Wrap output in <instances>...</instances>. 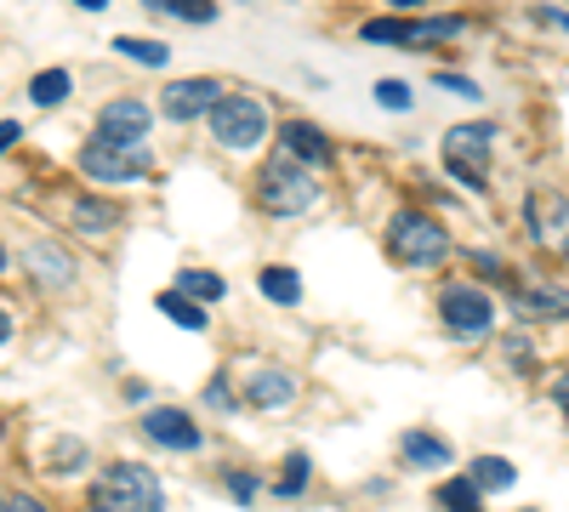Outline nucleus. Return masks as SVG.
Instances as JSON below:
<instances>
[{"label": "nucleus", "instance_id": "1", "mask_svg": "<svg viewBox=\"0 0 569 512\" xmlns=\"http://www.w3.org/2000/svg\"><path fill=\"white\" fill-rule=\"evenodd\" d=\"M91 512H166L160 479L149 468H137V461H114L98 479V490H91Z\"/></svg>", "mask_w": 569, "mask_h": 512}, {"label": "nucleus", "instance_id": "2", "mask_svg": "<svg viewBox=\"0 0 569 512\" xmlns=\"http://www.w3.org/2000/svg\"><path fill=\"white\" fill-rule=\"evenodd\" d=\"M388 251L405 262V268H439L450 257V234L433 222V217H421V211H399L393 228H388Z\"/></svg>", "mask_w": 569, "mask_h": 512}, {"label": "nucleus", "instance_id": "3", "mask_svg": "<svg viewBox=\"0 0 569 512\" xmlns=\"http://www.w3.org/2000/svg\"><path fill=\"white\" fill-rule=\"evenodd\" d=\"M257 194H262V205H268L273 217H302V211L313 205V194H319V182H313L297 160H279V165L262 171Z\"/></svg>", "mask_w": 569, "mask_h": 512}, {"label": "nucleus", "instance_id": "4", "mask_svg": "<svg viewBox=\"0 0 569 512\" xmlns=\"http://www.w3.org/2000/svg\"><path fill=\"white\" fill-rule=\"evenodd\" d=\"M211 131H217L222 149H257L268 137V109L257 98H240V91H233V98H222L211 109Z\"/></svg>", "mask_w": 569, "mask_h": 512}, {"label": "nucleus", "instance_id": "5", "mask_svg": "<svg viewBox=\"0 0 569 512\" xmlns=\"http://www.w3.org/2000/svg\"><path fill=\"white\" fill-rule=\"evenodd\" d=\"M490 143H496V126L490 120H472V126H456L445 131V160L461 182L485 189V165H490Z\"/></svg>", "mask_w": 569, "mask_h": 512}, {"label": "nucleus", "instance_id": "6", "mask_svg": "<svg viewBox=\"0 0 569 512\" xmlns=\"http://www.w3.org/2000/svg\"><path fill=\"white\" fill-rule=\"evenodd\" d=\"M80 171L91 182H137L149 171V154H142V143H103V137H91L80 154Z\"/></svg>", "mask_w": 569, "mask_h": 512}, {"label": "nucleus", "instance_id": "7", "mask_svg": "<svg viewBox=\"0 0 569 512\" xmlns=\"http://www.w3.org/2000/svg\"><path fill=\"white\" fill-rule=\"evenodd\" d=\"M439 313H445V324H450L456 337H485L490 319H496V308H490V297L479 285H445Z\"/></svg>", "mask_w": 569, "mask_h": 512}, {"label": "nucleus", "instance_id": "8", "mask_svg": "<svg viewBox=\"0 0 569 512\" xmlns=\"http://www.w3.org/2000/svg\"><path fill=\"white\" fill-rule=\"evenodd\" d=\"M370 46H433V40H456L461 34V18H427V23H365L359 29Z\"/></svg>", "mask_w": 569, "mask_h": 512}, {"label": "nucleus", "instance_id": "9", "mask_svg": "<svg viewBox=\"0 0 569 512\" xmlns=\"http://www.w3.org/2000/svg\"><path fill=\"white\" fill-rule=\"evenodd\" d=\"M222 98H228V91H222L217 80H171L166 98H160V109H166V120H200V114H211Z\"/></svg>", "mask_w": 569, "mask_h": 512}, {"label": "nucleus", "instance_id": "10", "mask_svg": "<svg viewBox=\"0 0 569 512\" xmlns=\"http://www.w3.org/2000/svg\"><path fill=\"white\" fill-rule=\"evenodd\" d=\"M149 126L154 120H149V103H142V98H114L98 114V137H103V143H142Z\"/></svg>", "mask_w": 569, "mask_h": 512}, {"label": "nucleus", "instance_id": "11", "mask_svg": "<svg viewBox=\"0 0 569 512\" xmlns=\"http://www.w3.org/2000/svg\"><path fill=\"white\" fill-rule=\"evenodd\" d=\"M530 234L547 251H563L569 257V200L563 194H530Z\"/></svg>", "mask_w": 569, "mask_h": 512}, {"label": "nucleus", "instance_id": "12", "mask_svg": "<svg viewBox=\"0 0 569 512\" xmlns=\"http://www.w3.org/2000/svg\"><path fill=\"white\" fill-rule=\"evenodd\" d=\"M142 439H154L166 450H200V428L182 410H149L142 415Z\"/></svg>", "mask_w": 569, "mask_h": 512}, {"label": "nucleus", "instance_id": "13", "mask_svg": "<svg viewBox=\"0 0 569 512\" xmlns=\"http://www.w3.org/2000/svg\"><path fill=\"white\" fill-rule=\"evenodd\" d=\"M279 143H284V154H291L297 165H325V160H330L325 131H313L308 120H284V126H279Z\"/></svg>", "mask_w": 569, "mask_h": 512}, {"label": "nucleus", "instance_id": "14", "mask_svg": "<svg viewBox=\"0 0 569 512\" xmlns=\"http://www.w3.org/2000/svg\"><path fill=\"white\" fill-rule=\"evenodd\" d=\"M291 399H297V377H284V370H262L251 382V404H262V410H284Z\"/></svg>", "mask_w": 569, "mask_h": 512}, {"label": "nucleus", "instance_id": "15", "mask_svg": "<svg viewBox=\"0 0 569 512\" xmlns=\"http://www.w3.org/2000/svg\"><path fill=\"white\" fill-rule=\"evenodd\" d=\"M518 308L536 313V319H563L569 313V291H558V285H518Z\"/></svg>", "mask_w": 569, "mask_h": 512}, {"label": "nucleus", "instance_id": "16", "mask_svg": "<svg viewBox=\"0 0 569 512\" xmlns=\"http://www.w3.org/2000/svg\"><path fill=\"white\" fill-rule=\"evenodd\" d=\"M257 285H262V297L279 302V308H297V302H302V279H297L291 268H262Z\"/></svg>", "mask_w": 569, "mask_h": 512}, {"label": "nucleus", "instance_id": "17", "mask_svg": "<svg viewBox=\"0 0 569 512\" xmlns=\"http://www.w3.org/2000/svg\"><path fill=\"white\" fill-rule=\"evenodd\" d=\"M405 461H410V468H445L450 444H439L433 433H410V439H405Z\"/></svg>", "mask_w": 569, "mask_h": 512}, {"label": "nucleus", "instance_id": "18", "mask_svg": "<svg viewBox=\"0 0 569 512\" xmlns=\"http://www.w3.org/2000/svg\"><path fill=\"white\" fill-rule=\"evenodd\" d=\"M74 222L86 228V234H109V228L120 222V205H109V200H74Z\"/></svg>", "mask_w": 569, "mask_h": 512}, {"label": "nucleus", "instance_id": "19", "mask_svg": "<svg viewBox=\"0 0 569 512\" xmlns=\"http://www.w3.org/2000/svg\"><path fill=\"white\" fill-rule=\"evenodd\" d=\"M29 98H34L40 109H58V103L69 98V74H63V69H46V74H34V80H29Z\"/></svg>", "mask_w": 569, "mask_h": 512}, {"label": "nucleus", "instance_id": "20", "mask_svg": "<svg viewBox=\"0 0 569 512\" xmlns=\"http://www.w3.org/2000/svg\"><path fill=\"white\" fill-rule=\"evenodd\" d=\"M518 473H512V461H501V455H479L472 461V484L479 490H507Z\"/></svg>", "mask_w": 569, "mask_h": 512}, {"label": "nucleus", "instance_id": "21", "mask_svg": "<svg viewBox=\"0 0 569 512\" xmlns=\"http://www.w3.org/2000/svg\"><path fill=\"white\" fill-rule=\"evenodd\" d=\"M114 52H126V58H137V63H149V69H166V63H171V52H166L160 40H137V34H120Z\"/></svg>", "mask_w": 569, "mask_h": 512}, {"label": "nucleus", "instance_id": "22", "mask_svg": "<svg viewBox=\"0 0 569 512\" xmlns=\"http://www.w3.org/2000/svg\"><path fill=\"white\" fill-rule=\"evenodd\" d=\"M439 506H445V512H485V501H479V484H472V479H456V484H445V490H439Z\"/></svg>", "mask_w": 569, "mask_h": 512}, {"label": "nucleus", "instance_id": "23", "mask_svg": "<svg viewBox=\"0 0 569 512\" xmlns=\"http://www.w3.org/2000/svg\"><path fill=\"white\" fill-rule=\"evenodd\" d=\"M149 7L166 12V18H188V23H211V18H217L211 0H149Z\"/></svg>", "mask_w": 569, "mask_h": 512}, {"label": "nucleus", "instance_id": "24", "mask_svg": "<svg viewBox=\"0 0 569 512\" xmlns=\"http://www.w3.org/2000/svg\"><path fill=\"white\" fill-rule=\"evenodd\" d=\"M160 313L177 319L182 331H206V313H200L194 302H182V291H166V297H160Z\"/></svg>", "mask_w": 569, "mask_h": 512}, {"label": "nucleus", "instance_id": "25", "mask_svg": "<svg viewBox=\"0 0 569 512\" xmlns=\"http://www.w3.org/2000/svg\"><path fill=\"white\" fill-rule=\"evenodd\" d=\"M177 291H182V297H200V302H217V297H222V279H217V273H200V268H188V273L177 279Z\"/></svg>", "mask_w": 569, "mask_h": 512}, {"label": "nucleus", "instance_id": "26", "mask_svg": "<svg viewBox=\"0 0 569 512\" xmlns=\"http://www.w3.org/2000/svg\"><path fill=\"white\" fill-rule=\"evenodd\" d=\"M302 484H308V455H291L284 461V479H279V495H302Z\"/></svg>", "mask_w": 569, "mask_h": 512}, {"label": "nucleus", "instance_id": "27", "mask_svg": "<svg viewBox=\"0 0 569 512\" xmlns=\"http://www.w3.org/2000/svg\"><path fill=\"white\" fill-rule=\"evenodd\" d=\"M376 103H382V109H410V86L382 80V86H376Z\"/></svg>", "mask_w": 569, "mask_h": 512}, {"label": "nucleus", "instance_id": "28", "mask_svg": "<svg viewBox=\"0 0 569 512\" xmlns=\"http://www.w3.org/2000/svg\"><path fill=\"white\" fill-rule=\"evenodd\" d=\"M34 268H40V273H46V268H52L58 279H69V268L58 262V251H52V245H34Z\"/></svg>", "mask_w": 569, "mask_h": 512}, {"label": "nucleus", "instance_id": "29", "mask_svg": "<svg viewBox=\"0 0 569 512\" xmlns=\"http://www.w3.org/2000/svg\"><path fill=\"white\" fill-rule=\"evenodd\" d=\"M439 86H445V91H461V98H479V86L461 80V74H439Z\"/></svg>", "mask_w": 569, "mask_h": 512}, {"label": "nucleus", "instance_id": "30", "mask_svg": "<svg viewBox=\"0 0 569 512\" xmlns=\"http://www.w3.org/2000/svg\"><path fill=\"white\" fill-rule=\"evenodd\" d=\"M233 501H257V479H251V473L233 479Z\"/></svg>", "mask_w": 569, "mask_h": 512}, {"label": "nucleus", "instance_id": "31", "mask_svg": "<svg viewBox=\"0 0 569 512\" xmlns=\"http://www.w3.org/2000/svg\"><path fill=\"white\" fill-rule=\"evenodd\" d=\"M472 268H479V273H485V279H496V273H501V262H496V257H490V251H472Z\"/></svg>", "mask_w": 569, "mask_h": 512}, {"label": "nucleus", "instance_id": "32", "mask_svg": "<svg viewBox=\"0 0 569 512\" xmlns=\"http://www.w3.org/2000/svg\"><path fill=\"white\" fill-rule=\"evenodd\" d=\"M552 404H558V410H563V415H569V370H563V377H558V382H552Z\"/></svg>", "mask_w": 569, "mask_h": 512}, {"label": "nucleus", "instance_id": "33", "mask_svg": "<svg viewBox=\"0 0 569 512\" xmlns=\"http://www.w3.org/2000/svg\"><path fill=\"white\" fill-rule=\"evenodd\" d=\"M18 137H23V126H18V120H7V126H0V154H7V149L18 143Z\"/></svg>", "mask_w": 569, "mask_h": 512}, {"label": "nucleus", "instance_id": "34", "mask_svg": "<svg viewBox=\"0 0 569 512\" xmlns=\"http://www.w3.org/2000/svg\"><path fill=\"white\" fill-rule=\"evenodd\" d=\"M536 18H541V23H552V29H569V12H547V7H541Z\"/></svg>", "mask_w": 569, "mask_h": 512}, {"label": "nucleus", "instance_id": "35", "mask_svg": "<svg viewBox=\"0 0 569 512\" xmlns=\"http://www.w3.org/2000/svg\"><path fill=\"white\" fill-rule=\"evenodd\" d=\"M12 512H46V506H40V501H29V495H23V501H12Z\"/></svg>", "mask_w": 569, "mask_h": 512}, {"label": "nucleus", "instance_id": "36", "mask_svg": "<svg viewBox=\"0 0 569 512\" xmlns=\"http://www.w3.org/2000/svg\"><path fill=\"white\" fill-rule=\"evenodd\" d=\"M12 337V319H7V308H0V342H7Z\"/></svg>", "mask_w": 569, "mask_h": 512}, {"label": "nucleus", "instance_id": "37", "mask_svg": "<svg viewBox=\"0 0 569 512\" xmlns=\"http://www.w3.org/2000/svg\"><path fill=\"white\" fill-rule=\"evenodd\" d=\"M74 7H91V12H103V7H109V0H74Z\"/></svg>", "mask_w": 569, "mask_h": 512}, {"label": "nucleus", "instance_id": "38", "mask_svg": "<svg viewBox=\"0 0 569 512\" xmlns=\"http://www.w3.org/2000/svg\"><path fill=\"white\" fill-rule=\"evenodd\" d=\"M393 7H421V0H393Z\"/></svg>", "mask_w": 569, "mask_h": 512}, {"label": "nucleus", "instance_id": "39", "mask_svg": "<svg viewBox=\"0 0 569 512\" xmlns=\"http://www.w3.org/2000/svg\"><path fill=\"white\" fill-rule=\"evenodd\" d=\"M0 512H12V501H0Z\"/></svg>", "mask_w": 569, "mask_h": 512}, {"label": "nucleus", "instance_id": "40", "mask_svg": "<svg viewBox=\"0 0 569 512\" xmlns=\"http://www.w3.org/2000/svg\"><path fill=\"white\" fill-rule=\"evenodd\" d=\"M0 268H7V251H0Z\"/></svg>", "mask_w": 569, "mask_h": 512}]
</instances>
